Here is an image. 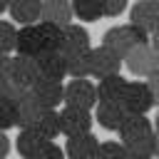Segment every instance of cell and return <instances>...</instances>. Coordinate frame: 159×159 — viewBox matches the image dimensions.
<instances>
[{"mask_svg":"<svg viewBox=\"0 0 159 159\" xmlns=\"http://www.w3.org/2000/svg\"><path fill=\"white\" fill-rule=\"evenodd\" d=\"M70 2H72V15L77 20L94 22V20L104 17V2L102 0H70Z\"/></svg>","mask_w":159,"mask_h":159,"instance_id":"44dd1931","label":"cell"},{"mask_svg":"<svg viewBox=\"0 0 159 159\" xmlns=\"http://www.w3.org/2000/svg\"><path fill=\"white\" fill-rule=\"evenodd\" d=\"M32 97L45 107V109H57L65 99V84L55 82V80H35V84L30 87Z\"/></svg>","mask_w":159,"mask_h":159,"instance_id":"30bf717a","label":"cell"},{"mask_svg":"<svg viewBox=\"0 0 159 159\" xmlns=\"http://www.w3.org/2000/svg\"><path fill=\"white\" fill-rule=\"evenodd\" d=\"M7 154H10V139L5 132H0V159H5Z\"/></svg>","mask_w":159,"mask_h":159,"instance_id":"f1b7e54d","label":"cell"},{"mask_svg":"<svg viewBox=\"0 0 159 159\" xmlns=\"http://www.w3.org/2000/svg\"><path fill=\"white\" fill-rule=\"evenodd\" d=\"M154 60H157V52L152 50V45H137V47H132L127 52V57L122 62L127 65V70L134 77H149Z\"/></svg>","mask_w":159,"mask_h":159,"instance_id":"8fae6325","label":"cell"},{"mask_svg":"<svg viewBox=\"0 0 159 159\" xmlns=\"http://www.w3.org/2000/svg\"><path fill=\"white\" fill-rule=\"evenodd\" d=\"M0 75H5L12 87H25V89H30V87L35 84V80H37L35 57H22V55L10 57L7 65L0 70Z\"/></svg>","mask_w":159,"mask_h":159,"instance_id":"3957f363","label":"cell"},{"mask_svg":"<svg viewBox=\"0 0 159 159\" xmlns=\"http://www.w3.org/2000/svg\"><path fill=\"white\" fill-rule=\"evenodd\" d=\"M15 52L22 55V57H37V55L45 52V42H42V35H40V22L17 30Z\"/></svg>","mask_w":159,"mask_h":159,"instance_id":"7c38bea8","label":"cell"},{"mask_svg":"<svg viewBox=\"0 0 159 159\" xmlns=\"http://www.w3.org/2000/svg\"><path fill=\"white\" fill-rule=\"evenodd\" d=\"M7 12L20 27L37 25L42 20V0H10Z\"/></svg>","mask_w":159,"mask_h":159,"instance_id":"4fadbf2b","label":"cell"},{"mask_svg":"<svg viewBox=\"0 0 159 159\" xmlns=\"http://www.w3.org/2000/svg\"><path fill=\"white\" fill-rule=\"evenodd\" d=\"M50 139H45V137H40L37 132H32V129H20V134H17V154L22 157V159H32L45 144H47Z\"/></svg>","mask_w":159,"mask_h":159,"instance_id":"d6986e66","label":"cell"},{"mask_svg":"<svg viewBox=\"0 0 159 159\" xmlns=\"http://www.w3.org/2000/svg\"><path fill=\"white\" fill-rule=\"evenodd\" d=\"M129 25L144 30L147 35H152V32L157 30V20H154V12H152L149 0H137V2L129 7Z\"/></svg>","mask_w":159,"mask_h":159,"instance_id":"ac0fdd59","label":"cell"},{"mask_svg":"<svg viewBox=\"0 0 159 159\" xmlns=\"http://www.w3.org/2000/svg\"><path fill=\"white\" fill-rule=\"evenodd\" d=\"M122 65H124L122 57H117L104 45L89 50V77L104 80V77H112V75H122Z\"/></svg>","mask_w":159,"mask_h":159,"instance_id":"5b68a950","label":"cell"},{"mask_svg":"<svg viewBox=\"0 0 159 159\" xmlns=\"http://www.w3.org/2000/svg\"><path fill=\"white\" fill-rule=\"evenodd\" d=\"M152 5V12H154V20H157V30H159V0H149Z\"/></svg>","mask_w":159,"mask_h":159,"instance_id":"d6a6232c","label":"cell"},{"mask_svg":"<svg viewBox=\"0 0 159 159\" xmlns=\"http://www.w3.org/2000/svg\"><path fill=\"white\" fill-rule=\"evenodd\" d=\"M65 60H67V77H72V80L89 77V52H80V55H72Z\"/></svg>","mask_w":159,"mask_h":159,"instance_id":"7402d4cb","label":"cell"},{"mask_svg":"<svg viewBox=\"0 0 159 159\" xmlns=\"http://www.w3.org/2000/svg\"><path fill=\"white\" fill-rule=\"evenodd\" d=\"M127 109L122 104H99L94 107V122H99V127L109 129V132H119V127L127 119Z\"/></svg>","mask_w":159,"mask_h":159,"instance_id":"e0dca14e","label":"cell"},{"mask_svg":"<svg viewBox=\"0 0 159 159\" xmlns=\"http://www.w3.org/2000/svg\"><path fill=\"white\" fill-rule=\"evenodd\" d=\"M92 114L87 109H77V107H62L60 112V134L65 137H80V134H89L92 132Z\"/></svg>","mask_w":159,"mask_h":159,"instance_id":"52a82bcc","label":"cell"},{"mask_svg":"<svg viewBox=\"0 0 159 159\" xmlns=\"http://www.w3.org/2000/svg\"><path fill=\"white\" fill-rule=\"evenodd\" d=\"M92 45H89V32L77 25V22H70L67 27H62V45H60V52L65 57H72V55H80V52H89Z\"/></svg>","mask_w":159,"mask_h":159,"instance_id":"9c48e42d","label":"cell"},{"mask_svg":"<svg viewBox=\"0 0 159 159\" xmlns=\"http://www.w3.org/2000/svg\"><path fill=\"white\" fill-rule=\"evenodd\" d=\"M35 65H37V77L40 80H55V82H62L67 77V60L60 50L55 52H42L35 57Z\"/></svg>","mask_w":159,"mask_h":159,"instance_id":"ba28073f","label":"cell"},{"mask_svg":"<svg viewBox=\"0 0 159 159\" xmlns=\"http://www.w3.org/2000/svg\"><path fill=\"white\" fill-rule=\"evenodd\" d=\"M119 142L129 154L154 157V124L147 119V114H127L124 124L119 127Z\"/></svg>","mask_w":159,"mask_h":159,"instance_id":"6da1fadb","label":"cell"},{"mask_svg":"<svg viewBox=\"0 0 159 159\" xmlns=\"http://www.w3.org/2000/svg\"><path fill=\"white\" fill-rule=\"evenodd\" d=\"M72 2L70 0H42V20L57 27H67L72 22Z\"/></svg>","mask_w":159,"mask_h":159,"instance_id":"2e32d148","label":"cell"},{"mask_svg":"<svg viewBox=\"0 0 159 159\" xmlns=\"http://www.w3.org/2000/svg\"><path fill=\"white\" fill-rule=\"evenodd\" d=\"M147 84H149V89H152V99H154V104L159 107V82H157V80H147Z\"/></svg>","mask_w":159,"mask_h":159,"instance_id":"f546056e","label":"cell"},{"mask_svg":"<svg viewBox=\"0 0 159 159\" xmlns=\"http://www.w3.org/2000/svg\"><path fill=\"white\" fill-rule=\"evenodd\" d=\"M15 87L10 84V80L5 77V75H0V99H5V97H10V92H12Z\"/></svg>","mask_w":159,"mask_h":159,"instance_id":"83f0119b","label":"cell"},{"mask_svg":"<svg viewBox=\"0 0 159 159\" xmlns=\"http://www.w3.org/2000/svg\"><path fill=\"white\" fill-rule=\"evenodd\" d=\"M17 42V27L7 20H0V55H10Z\"/></svg>","mask_w":159,"mask_h":159,"instance_id":"603a6c76","label":"cell"},{"mask_svg":"<svg viewBox=\"0 0 159 159\" xmlns=\"http://www.w3.org/2000/svg\"><path fill=\"white\" fill-rule=\"evenodd\" d=\"M7 7H10V0H0V15H2Z\"/></svg>","mask_w":159,"mask_h":159,"instance_id":"e575fe53","label":"cell"},{"mask_svg":"<svg viewBox=\"0 0 159 159\" xmlns=\"http://www.w3.org/2000/svg\"><path fill=\"white\" fill-rule=\"evenodd\" d=\"M127 157L129 152L122 142H102L97 152V159H127Z\"/></svg>","mask_w":159,"mask_h":159,"instance_id":"d4e9b609","label":"cell"},{"mask_svg":"<svg viewBox=\"0 0 159 159\" xmlns=\"http://www.w3.org/2000/svg\"><path fill=\"white\" fill-rule=\"evenodd\" d=\"M154 132H159V114H157V119H154Z\"/></svg>","mask_w":159,"mask_h":159,"instance_id":"8d00e7d4","label":"cell"},{"mask_svg":"<svg viewBox=\"0 0 159 159\" xmlns=\"http://www.w3.org/2000/svg\"><path fill=\"white\" fill-rule=\"evenodd\" d=\"M154 157L159 159V132H154Z\"/></svg>","mask_w":159,"mask_h":159,"instance_id":"836d02e7","label":"cell"},{"mask_svg":"<svg viewBox=\"0 0 159 159\" xmlns=\"http://www.w3.org/2000/svg\"><path fill=\"white\" fill-rule=\"evenodd\" d=\"M102 2H104V15L107 17H119L127 10V2L129 0H102Z\"/></svg>","mask_w":159,"mask_h":159,"instance_id":"4316f807","label":"cell"},{"mask_svg":"<svg viewBox=\"0 0 159 159\" xmlns=\"http://www.w3.org/2000/svg\"><path fill=\"white\" fill-rule=\"evenodd\" d=\"M15 124H17V109H15L12 99L5 97V99H0V132H7Z\"/></svg>","mask_w":159,"mask_h":159,"instance_id":"cb8c5ba5","label":"cell"},{"mask_svg":"<svg viewBox=\"0 0 159 159\" xmlns=\"http://www.w3.org/2000/svg\"><path fill=\"white\" fill-rule=\"evenodd\" d=\"M97 102L99 104H122L124 92H127V80L122 75H112L99 80L97 84Z\"/></svg>","mask_w":159,"mask_h":159,"instance_id":"9a60e30c","label":"cell"},{"mask_svg":"<svg viewBox=\"0 0 159 159\" xmlns=\"http://www.w3.org/2000/svg\"><path fill=\"white\" fill-rule=\"evenodd\" d=\"M127 159H152V157H139V154H129Z\"/></svg>","mask_w":159,"mask_h":159,"instance_id":"d590c367","label":"cell"},{"mask_svg":"<svg viewBox=\"0 0 159 159\" xmlns=\"http://www.w3.org/2000/svg\"><path fill=\"white\" fill-rule=\"evenodd\" d=\"M147 80H157V82H159V55H157V60H154L152 72H149V77H147Z\"/></svg>","mask_w":159,"mask_h":159,"instance_id":"1f68e13d","label":"cell"},{"mask_svg":"<svg viewBox=\"0 0 159 159\" xmlns=\"http://www.w3.org/2000/svg\"><path fill=\"white\" fill-rule=\"evenodd\" d=\"M30 129L52 142L55 137H60V112H57V109H45V112L35 119V124H32Z\"/></svg>","mask_w":159,"mask_h":159,"instance_id":"ffe728a7","label":"cell"},{"mask_svg":"<svg viewBox=\"0 0 159 159\" xmlns=\"http://www.w3.org/2000/svg\"><path fill=\"white\" fill-rule=\"evenodd\" d=\"M102 45H104L107 50H112L117 57L124 60L132 47H137V45H149V35H147L144 30L129 25V22H127V25H114V27H109V30L104 32Z\"/></svg>","mask_w":159,"mask_h":159,"instance_id":"7a4b0ae2","label":"cell"},{"mask_svg":"<svg viewBox=\"0 0 159 159\" xmlns=\"http://www.w3.org/2000/svg\"><path fill=\"white\" fill-rule=\"evenodd\" d=\"M122 107H124L129 114H147V112L154 107V99H152V89H149L147 80L127 82V92H124Z\"/></svg>","mask_w":159,"mask_h":159,"instance_id":"8992f818","label":"cell"},{"mask_svg":"<svg viewBox=\"0 0 159 159\" xmlns=\"http://www.w3.org/2000/svg\"><path fill=\"white\" fill-rule=\"evenodd\" d=\"M97 152H99V139L92 132L80 137H67V144H65L67 159H97Z\"/></svg>","mask_w":159,"mask_h":159,"instance_id":"5bb4252c","label":"cell"},{"mask_svg":"<svg viewBox=\"0 0 159 159\" xmlns=\"http://www.w3.org/2000/svg\"><path fill=\"white\" fill-rule=\"evenodd\" d=\"M32 159H67V157H65V149L62 147H57L55 142H47Z\"/></svg>","mask_w":159,"mask_h":159,"instance_id":"484cf974","label":"cell"},{"mask_svg":"<svg viewBox=\"0 0 159 159\" xmlns=\"http://www.w3.org/2000/svg\"><path fill=\"white\" fill-rule=\"evenodd\" d=\"M149 45H152V50L159 55V30H154V32L149 35Z\"/></svg>","mask_w":159,"mask_h":159,"instance_id":"4dcf8cb0","label":"cell"},{"mask_svg":"<svg viewBox=\"0 0 159 159\" xmlns=\"http://www.w3.org/2000/svg\"><path fill=\"white\" fill-rule=\"evenodd\" d=\"M65 107H77V109H94L97 107V87L89 80H70L65 84Z\"/></svg>","mask_w":159,"mask_h":159,"instance_id":"277c9868","label":"cell"}]
</instances>
